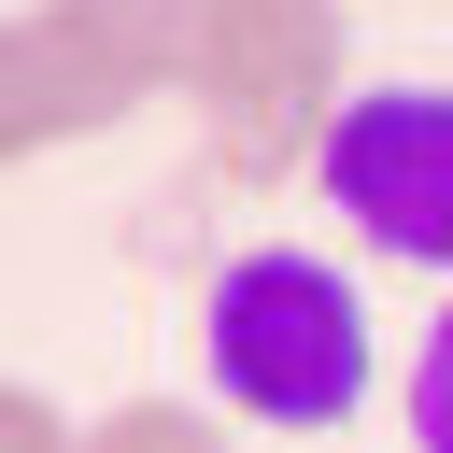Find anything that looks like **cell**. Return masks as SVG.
Instances as JSON below:
<instances>
[{
  "label": "cell",
  "mask_w": 453,
  "mask_h": 453,
  "mask_svg": "<svg viewBox=\"0 0 453 453\" xmlns=\"http://www.w3.org/2000/svg\"><path fill=\"white\" fill-rule=\"evenodd\" d=\"M198 382H212L226 425H269V439L354 425L368 382H382L354 269H326L311 241H241L212 269V297H198Z\"/></svg>",
  "instance_id": "1"
},
{
  "label": "cell",
  "mask_w": 453,
  "mask_h": 453,
  "mask_svg": "<svg viewBox=\"0 0 453 453\" xmlns=\"http://www.w3.org/2000/svg\"><path fill=\"white\" fill-rule=\"evenodd\" d=\"M198 127L226 170L283 184V170H326L340 113L368 99L354 85V28L340 0H198V71H184Z\"/></svg>",
  "instance_id": "2"
},
{
  "label": "cell",
  "mask_w": 453,
  "mask_h": 453,
  "mask_svg": "<svg viewBox=\"0 0 453 453\" xmlns=\"http://www.w3.org/2000/svg\"><path fill=\"white\" fill-rule=\"evenodd\" d=\"M198 71V0H28L0 28V156L113 142Z\"/></svg>",
  "instance_id": "3"
},
{
  "label": "cell",
  "mask_w": 453,
  "mask_h": 453,
  "mask_svg": "<svg viewBox=\"0 0 453 453\" xmlns=\"http://www.w3.org/2000/svg\"><path fill=\"white\" fill-rule=\"evenodd\" d=\"M311 198L396 255V269H453V85H368L311 170Z\"/></svg>",
  "instance_id": "4"
},
{
  "label": "cell",
  "mask_w": 453,
  "mask_h": 453,
  "mask_svg": "<svg viewBox=\"0 0 453 453\" xmlns=\"http://www.w3.org/2000/svg\"><path fill=\"white\" fill-rule=\"evenodd\" d=\"M85 453H241V425L212 396H113L85 425Z\"/></svg>",
  "instance_id": "5"
},
{
  "label": "cell",
  "mask_w": 453,
  "mask_h": 453,
  "mask_svg": "<svg viewBox=\"0 0 453 453\" xmlns=\"http://www.w3.org/2000/svg\"><path fill=\"white\" fill-rule=\"evenodd\" d=\"M396 396H411V453H453V297H439V326L411 340V382H396Z\"/></svg>",
  "instance_id": "6"
},
{
  "label": "cell",
  "mask_w": 453,
  "mask_h": 453,
  "mask_svg": "<svg viewBox=\"0 0 453 453\" xmlns=\"http://www.w3.org/2000/svg\"><path fill=\"white\" fill-rule=\"evenodd\" d=\"M0 453H85V425H71L42 382H0Z\"/></svg>",
  "instance_id": "7"
}]
</instances>
